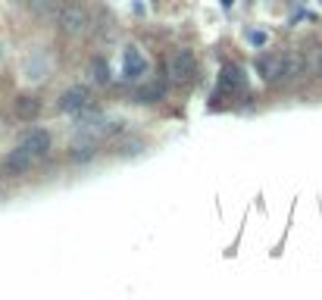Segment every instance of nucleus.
<instances>
[{
  "mask_svg": "<svg viewBox=\"0 0 322 300\" xmlns=\"http://www.w3.org/2000/svg\"><path fill=\"white\" fill-rule=\"evenodd\" d=\"M197 72V60L191 50H175L169 60H166V75L172 78V82H191Z\"/></svg>",
  "mask_w": 322,
  "mask_h": 300,
  "instance_id": "f257e3e1",
  "label": "nucleus"
},
{
  "mask_svg": "<svg viewBox=\"0 0 322 300\" xmlns=\"http://www.w3.org/2000/svg\"><path fill=\"white\" fill-rule=\"evenodd\" d=\"M244 69L241 66H235V63H225L222 66V72H219V85H216V97L222 94H235V91H241L244 88Z\"/></svg>",
  "mask_w": 322,
  "mask_h": 300,
  "instance_id": "f03ea898",
  "label": "nucleus"
},
{
  "mask_svg": "<svg viewBox=\"0 0 322 300\" xmlns=\"http://www.w3.org/2000/svg\"><path fill=\"white\" fill-rule=\"evenodd\" d=\"M34 166V156L28 153V150L25 147H16V150H9V153H6V159H3V172H6V175H25V172Z\"/></svg>",
  "mask_w": 322,
  "mask_h": 300,
  "instance_id": "7ed1b4c3",
  "label": "nucleus"
},
{
  "mask_svg": "<svg viewBox=\"0 0 322 300\" xmlns=\"http://www.w3.org/2000/svg\"><path fill=\"white\" fill-rule=\"evenodd\" d=\"M22 147H25L34 159H41V156H47V150H50V135H47L44 129H31V132H25V138H22Z\"/></svg>",
  "mask_w": 322,
  "mask_h": 300,
  "instance_id": "20e7f679",
  "label": "nucleus"
},
{
  "mask_svg": "<svg viewBox=\"0 0 322 300\" xmlns=\"http://www.w3.org/2000/svg\"><path fill=\"white\" fill-rule=\"evenodd\" d=\"M257 69H260V75L266 78V82H282L285 78V56H260L257 60Z\"/></svg>",
  "mask_w": 322,
  "mask_h": 300,
  "instance_id": "39448f33",
  "label": "nucleus"
},
{
  "mask_svg": "<svg viewBox=\"0 0 322 300\" xmlns=\"http://www.w3.org/2000/svg\"><path fill=\"white\" fill-rule=\"evenodd\" d=\"M144 56H141V50L138 47H125V53H122V75L125 78H141L144 75Z\"/></svg>",
  "mask_w": 322,
  "mask_h": 300,
  "instance_id": "423d86ee",
  "label": "nucleus"
},
{
  "mask_svg": "<svg viewBox=\"0 0 322 300\" xmlns=\"http://www.w3.org/2000/svg\"><path fill=\"white\" fill-rule=\"evenodd\" d=\"M81 107H88V91L85 88H69L59 97V110L63 113H78Z\"/></svg>",
  "mask_w": 322,
  "mask_h": 300,
  "instance_id": "0eeeda50",
  "label": "nucleus"
},
{
  "mask_svg": "<svg viewBox=\"0 0 322 300\" xmlns=\"http://www.w3.org/2000/svg\"><path fill=\"white\" fill-rule=\"evenodd\" d=\"M85 25H88V19L78 6H69V9H63V16H59V28L69 31V34H78Z\"/></svg>",
  "mask_w": 322,
  "mask_h": 300,
  "instance_id": "6e6552de",
  "label": "nucleus"
},
{
  "mask_svg": "<svg viewBox=\"0 0 322 300\" xmlns=\"http://www.w3.org/2000/svg\"><path fill=\"white\" fill-rule=\"evenodd\" d=\"M44 75H47V56L44 53H34L31 60L25 63V78H28V82H41Z\"/></svg>",
  "mask_w": 322,
  "mask_h": 300,
  "instance_id": "1a4fd4ad",
  "label": "nucleus"
},
{
  "mask_svg": "<svg viewBox=\"0 0 322 300\" xmlns=\"http://www.w3.org/2000/svg\"><path fill=\"white\" fill-rule=\"evenodd\" d=\"M38 113H41V103L34 100V97H28V94L16 97V116L19 119H34Z\"/></svg>",
  "mask_w": 322,
  "mask_h": 300,
  "instance_id": "9d476101",
  "label": "nucleus"
},
{
  "mask_svg": "<svg viewBox=\"0 0 322 300\" xmlns=\"http://www.w3.org/2000/svg\"><path fill=\"white\" fill-rule=\"evenodd\" d=\"M163 100V85H144L138 91V103H157Z\"/></svg>",
  "mask_w": 322,
  "mask_h": 300,
  "instance_id": "9b49d317",
  "label": "nucleus"
},
{
  "mask_svg": "<svg viewBox=\"0 0 322 300\" xmlns=\"http://www.w3.org/2000/svg\"><path fill=\"white\" fill-rule=\"evenodd\" d=\"M91 75H94V82H97V85H106V82H110V69H106V63L100 60V56L91 63Z\"/></svg>",
  "mask_w": 322,
  "mask_h": 300,
  "instance_id": "f8f14e48",
  "label": "nucleus"
},
{
  "mask_svg": "<svg viewBox=\"0 0 322 300\" xmlns=\"http://www.w3.org/2000/svg\"><path fill=\"white\" fill-rule=\"evenodd\" d=\"M304 72V56H288L285 60V78H297Z\"/></svg>",
  "mask_w": 322,
  "mask_h": 300,
  "instance_id": "ddd939ff",
  "label": "nucleus"
},
{
  "mask_svg": "<svg viewBox=\"0 0 322 300\" xmlns=\"http://www.w3.org/2000/svg\"><path fill=\"white\" fill-rule=\"evenodd\" d=\"M94 153H97V150H94V144H81V147H72V153H69V156H72L75 163H85V159H91Z\"/></svg>",
  "mask_w": 322,
  "mask_h": 300,
  "instance_id": "4468645a",
  "label": "nucleus"
},
{
  "mask_svg": "<svg viewBox=\"0 0 322 300\" xmlns=\"http://www.w3.org/2000/svg\"><path fill=\"white\" fill-rule=\"evenodd\" d=\"M247 41L254 44V47H266V41H269V34L266 31H247Z\"/></svg>",
  "mask_w": 322,
  "mask_h": 300,
  "instance_id": "2eb2a0df",
  "label": "nucleus"
},
{
  "mask_svg": "<svg viewBox=\"0 0 322 300\" xmlns=\"http://www.w3.org/2000/svg\"><path fill=\"white\" fill-rule=\"evenodd\" d=\"M50 6H53V0H31V9H34V13H50Z\"/></svg>",
  "mask_w": 322,
  "mask_h": 300,
  "instance_id": "dca6fc26",
  "label": "nucleus"
},
{
  "mask_svg": "<svg viewBox=\"0 0 322 300\" xmlns=\"http://www.w3.org/2000/svg\"><path fill=\"white\" fill-rule=\"evenodd\" d=\"M219 3H222V6H225V9H229V6H232V3H235V0H219Z\"/></svg>",
  "mask_w": 322,
  "mask_h": 300,
  "instance_id": "f3484780",
  "label": "nucleus"
},
{
  "mask_svg": "<svg viewBox=\"0 0 322 300\" xmlns=\"http://www.w3.org/2000/svg\"><path fill=\"white\" fill-rule=\"evenodd\" d=\"M0 53H3V47H0Z\"/></svg>",
  "mask_w": 322,
  "mask_h": 300,
  "instance_id": "a211bd4d",
  "label": "nucleus"
},
{
  "mask_svg": "<svg viewBox=\"0 0 322 300\" xmlns=\"http://www.w3.org/2000/svg\"><path fill=\"white\" fill-rule=\"evenodd\" d=\"M319 6H322V0H319Z\"/></svg>",
  "mask_w": 322,
  "mask_h": 300,
  "instance_id": "6ab92c4d",
  "label": "nucleus"
}]
</instances>
